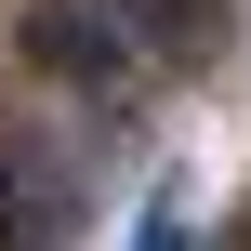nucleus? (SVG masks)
I'll return each instance as SVG.
<instances>
[{"instance_id":"obj_1","label":"nucleus","mask_w":251,"mask_h":251,"mask_svg":"<svg viewBox=\"0 0 251 251\" xmlns=\"http://www.w3.org/2000/svg\"><path fill=\"white\" fill-rule=\"evenodd\" d=\"M13 40H26V66H40V79H66V93H119V79L146 66L93 0H26V26H13Z\"/></svg>"},{"instance_id":"obj_2","label":"nucleus","mask_w":251,"mask_h":251,"mask_svg":"<svg viewBox=\"0 0 251 251\" xmlns=\"http://www.w3.org/2000/svg\"><path fill=\"white\" fill-rule=\"evenodd\" d=\"M0 238L13 251L66 238V172H53V159H0Z\"/></svg>"},{"instance_id":"obj_3","label":"nucleus","mask_w":251,"mask_h":251,"mask_svg":"<svg viewBox=\"0 0 251 251\" xmlns=\"http://www.w3.org/2000/svg\"><path fill=\"white\" fill-rule=\"evenodd\" d=\"M93 13H106V26H119V40H132V53H146V66H159V53H185V40H199V0H93Z\"/></svg>"}]
</instances>
